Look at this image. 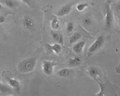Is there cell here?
<instances>
[{
  "label": "cell",
  "instance_id": "1",
  "mask_svg": "<svg viewBox=\"0 0 120 96\" xmlns=\"http://www.w3.org/2000/svg\"><path fill=\"white\" fill-rule=\"evenodd\" d=\"M96 82L99 84L100 90L96 93V96H118L117 91L119 88L116 84L112 83L109 79H107L104 82L98 81Z\"/></svg>",
  "mask_w": 120,
  "mask_h": 96
},
{
  "label": "cell",
  "instance_id": "2",
  "mask_svg": "<svg viewBox=\"0 0 120 96\" xmlns=\"http://www.w3.org/2000/svg\"><path fill=\"white\" fill-rule=\"evenodd\" d=\"M37 63L36 57H30L25 59L18 63L17 69L19 72L22 73H30L35 69Z\"/></svg>",
  "mask_w": 120,
  "mask_h": 96
},
{
  "label": "cell",
  "instance_id": "3",
  "mask_svg": "<svg viewBox=\"0 0 120 96\" xmlns=\"http://www.w3.org/2000/svg\"><path fill=\"white\" fill-rule=\"evenodd\" d=\"M105 42L104 37L101 35L98 36L93 43L88 48L87 55L90 57L98 52L103 46Z\"/></svg>",
  "mask_w": 120,
  "mask_h": 96
},
{
  "label": "cell",
  "instance_id": "4",
  "mask_svg": "<svg viewBox=\"0 0 120 96\" xmlns=\"http://www.w3.org/2000/svg\"><path fill=\"white\" fill-rule=\"evenodd\" d=\"M59 64L58 63L54 61L50 60L43 61L42 64V69L43 73L46 75L51 76L54 72L55 67Z\"/></svg>",
  "mask_w": 120,
  "mask_h": 96
},
{
  "label": "cell",
  "instance_id": "5",
  "mask_svg": "<svg viewBox=\"0 0 120 96\" xmlns=\"http://www.w3.org/2000/svg\"><path fill=\"white\" fill-rule=\"evenodd\" d=\"M87 72L89 76L96 82L102 81V73L100 69L95 66H91L88 68Z\"/></svg>",
  "mask_w": 120,
  "mask_h": 96
},
{
  "label": "cell",
  "instance_id": "6",
  "mask_svg": "<svg viewBox=\"0 0 120 96\" xmlns=\"http://www.w3.org/2000/svg\"><path fill=\"white\" fill-rule=\"evenodd\" d=\"M75 4L74 2L65 4L60 8L57 12L54 13V14L58 17H64L67 15L72 11Z\"/></svg>",
  "mask_w": 120,
  "mask_h": 96
},
{
  "label": "cell",
  "instance_id": "7",
  "mask_svg": "<svg viewBox=\"0 0 120 96\" xmlns=\"http://www.w3.org/2000/svg\"><path fill=\"white\" fill-rule=\"evenodd\" d=\"M106 12L105 16V26L108 29H110L114 22V15L109 4L106 3Z\"/></svg>",
  "mask_w": 120,
  "mask_h": 96
},
{
  "label": "cell",
  "instance_id": "8",
  "mask_svg": "<svg viewBox=\"0 0 120 96\" xmlns=\"http://www.w3.org/2000/svg\"><path fill=\"white\" fill-rule=\"evenodd\" d=\"M5 80L7 84L11 88L16 90L17 92H20L21 85L20 82L17 80L10 77H6Z\"/></svg>",
  "mask_w": 120,
  "mask_h": 96
},
{
  "label": "cell",
  "instance_id": "9",
  "mask_svg": "<svg viewBox=\"0 0 120 96\" xmlns=\"http://www.w3.org/2000/svg\"><path fill=\"white\" fill-rule=\"evenodd\" d=\"M74 73V71L72 69L65 68L58 70L57 74L59 77L63 78H66L69 77Z\"/></svg>",
  "mask_w": 120,
  "mask_h": 96
},
{
  "label": "cell",
  "instance_id": "10",
  "mask_svg": "<svg viewBox=\"0 0 120 96\" xmlns=\"http://www.w3.org/2000/svg\"><path fill=\"white\" fill-rule=\"evenodd\" d=\"M86 46V42L81 41L75 44L72 48L73 52L76 54L81 53L83 51Z\"/></svg>",
  "mask_w": 120,
  "mask_h": 96
},
{
  "label": "cell",
  "instance_id": "11",
  "mask_svg": "<svg viewBox=\"0 0 120 96\" xmlns=\"http://www.w3.org/2000/svg\"><path fill=\"white\" fill-rule=\"evenodd\" d=\"M51 34L52 38L57 43H59L63 46H64V40L63 36L61 34L54 31H51Z\"/></svg>",
  "mask_w": 120,
  "mask_h": 96
},
{
  "label": "cell",
  "instance_id": "12",
  "mask_svg": "<svg viewBox=\"0 0 120 96\" xmlns=\"http://www.w3.org/2000/svg\"><path fill=\"white\" fill-rule=\"evenodd\" d=\"M34 24L33 19L30 17L27 16L24 19L23 25L25 29H31L34 27Z\"/></svg>",
  "mask_w": 120,
  "mask_h": 96
},
{
  "label": "cell",
  "instance_id": "13",
  "mask_svg": "<svg viewBox=\"0 0 120 96\" xmlns=\"http://www.w3.org/2000/svg\"><path fill=\"white\" fill-rule=\"evenodd\" d=\"M46 46L49 49H50L56 54H59L61 52L62 50L61 45L59 43H56L52 45L46 44Z\"/></svg>",
  "mask_w": 120,
  "mask_h": 96
},
{
  "label": "cell",
  "instance_id": "14",
  "mask_svg": "<svg viewBox=\"0 0 120 96\" xmlns=\"http://www.w3.org/2000/svg\"><path fill=\"white\" fill-rule=\"evenodd\" d=\"M89 2L86 0L83 1V0L79 2L75 6L76 9L79 12H83L89 5Z\"/></svg>",
  "mask_w": 120,
  "mask_h": 96
},
{
  "label": "cell",
  "instance_id": "15",
  "mask_svg": "<svg viewBox=\"0 0 120 96\" xmlns=\"http://www.w3.org/2000/svg\"><path fill=\"white\" fill-rule=\"evenodd\" d=\"M81 62L82 60L80 58L77 57H75L69 58L68 64L71 67H77L80 65Z\"/></svg>",
  "mask_w": 120,
  "mask_h": 96
},
{
  "label": "cell",
  "instance_id": "16",
  "mask_svg": "<svg viewBox=\"0 0 120 96\" xmlns=\"http://www.w3.org/2000/svg\"><path fill=\"white\" fill-rule=\"evenodd\" d=\"M82 37L81 34L79 32H75L73 33L70 37L69 39V43L71 44H73L77 42Z\"/></svg>",
  "mask_w": 120,
  "mask_h": 96
},
{
  "label": "cell",
  "instance_id": "17",
  "mask_svg": "<svg viewBox=\"0 0 120 96\" xmlns=\"http://www.w3.org/2000/svg\"><path fill=\"white\" fill-rule=\"evenodd\" d=\"M50 26L52 29L54 30H57L60 27V21L56 18H53L50 22Z\"/></svg>",
  "mask_w": 120,
  "mask_h": 96
},
{
  "label": "cell",
  "instance_id": "18",
  "mask_svg": "<svg viewBox=\"0 0 120 96\" xmlns=\"http://www.w3.org/2000/svg\"><path fill=\"white\" fill-rule=\"evenodd\" d=\"M4 3L7 7L11 8H15L19 5V3L14 0H5Z\"/></svg>",
  "mask_w": 120,
  "mask_h": 96
},
{
  "label": "cell",
  "instance_id": "19",
  "mask_svg": "<svg viewBox=\"0 0 120 96\" xmlns=\"http://www.w3.org/2000/svg\"><path fill=\"white\" fill-rule=\"evenodd\" d=\"M82 23L84 25L86 26H89L92 25V19L91 17L89 15L84 16L82 19Z\"/></svg>",
  "mask_w": 120,
  "mask_h": 96
},
{
  "label": "cell",
  "instance_id": "20",
  "mask_svg": "<svg viewBox=\"0 0 120 96\" xmlns=\"http://www.w3.org/2000/svg\"><path fill=\"white\" fill-rule=\"evenodd\" d=\"M74 29V25L72 22H70L67 23L66 26V31L68 33H71Z\"/></svg>",
  "mask_w": 120,
  "mask_h": 96
},
{
  "label": "cell",
  "instance_id": "21",
  "mask_svg": "<svg viewBox=\"0 0 120 96\" xmlns=\"http://www.w3.org/2000/svg\"><path fill=\"white\" fill-rule=\"evenodd\" d=\"M9 88H7L2 84V82L0 81V92L2 93H6L9 91Z\"/></svg>",
  "mask_w": 120,
  "mask_h": 96
},
{
  "label": "cell",
  "instance_id": "22",
  "mask_svg": "<svg viewBox=\"0 0 120 96\" xmlns=\"http://www.w3.org/2000/svg\"><path fill=\"white\" fill-rule=\"evenodd\" d=\"M20 0L29 7L32 8L33 7L31 0Z\"/></svg>",
  "mask_w": 120,
  "mask_h": 96
},
{
  "label": "cell",
  "instance_id": "23",
  "mask_svg": "<svg viewBox=\"0 0 120 96\" xmlns=\"http://www.w3.org/2000/svg\"><path fill=\"white\" fill-rule=\"evenodd\" d=\"M115 72L118 75H120V62L114 68Z\"/></svg>",
  "mask_w": 120,
  "mask_h": 96
},
{
  "label": "cell",
  "instance_id": "24",
  "mask_svg": "<svg viewBox=\"0 0 120 96\" xmlns=\"http://www.w3.org/2000/svg\"><path fill=\"white\" fill-rule=\"evenodd\" d=\"M116 11H120V0H118L116 4Z\"/></svg>",
  "mask_w": 120,
  "mask_h": 96
},
{
  "label": "cell",
  "instance_id": "25",
  "mask_svg": "<svg viewBox=\"0 0 120 96\" xmlns=\"http://www.w3.org/2000/svg\"><path fill=\"white\" fill-rule=\"evenodd\" d=\"M5 17L4 15H0V24L3 23L5 21Z\"/></svg>",
  "mask_w": 120,
  "mask_h": 96
},
{
  "label": "cell",
  "instance_id": "26",
  "mask_svg": "<svg viewBox=\"0 0 120 96\" xmlns=\"http://www.w3.org/2000/svg\"><path fill=\"white\" fill-rule=\"evenodd\" d=\"M118 22L119 27L120 28V15L118 16Z\"/></svg>",
  "mask_w": 120,
  "mask_h": 96
},
{
  "label": "cell",
  "instance_id": "27",
  "mask_svg": "<svg viewBox=\"0 0 120 96\" xmlns=\"http://www.w3.org/2000/svg\"><path fill=\"white\" fill-rule=\"evenodd\" d=\"M113 0H107V3H108V4H109L110 3L112 2Z\"/></svg>",
  "mask_w": 120,
  "mask_h": 96
},
{
  "label": "cell",
  "instance_id": "28",
  "mask_svg": "<svg viewBox=\"0 0 120 96\" xmlns=\"http://www.w3.org/2000/svg\"><path fill=\"white\" fill-rule=\"evenodd\" d=\"M3 8V5L1 3H0V10L2 9V8Z\"/></svg>",
  "mask_w": 120,
  "mask_h": 96
}]
</instances>
